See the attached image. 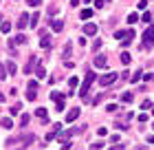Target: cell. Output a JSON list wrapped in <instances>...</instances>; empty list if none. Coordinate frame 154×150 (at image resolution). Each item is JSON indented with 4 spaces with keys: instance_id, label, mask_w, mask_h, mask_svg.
<instances>
[{
    "instance_id": "484cf974",
    "label": "cell",
    "mask_w": 154,
    "mask_h": 150,
    "mask_svg": "<svg viewBox=\"0 0 154 150\" xmlns=\"http://www.w3.org/2000/svg\"><path fill=\"white\" fill-rule=\"evenodd\" d=\"M20 108H22V106H20V104H16V106H11V108H9V113H11V115H18V113H20Z\"/></svg>"
},
{
    "instance_id": "d4e9b609",
    "label": "cell",
    "mask_w": 154,
    "mask_h": 150,
    "mask_svg": "<svg viewBox=\"0 0 154 150\" xmlns=\"http://www.w3.org/2000/svg\"><path fill=\"white\" fill-rule=\"evenodd\" d=\"M35 97H38V91H33V88L26 91V99H35Z\"/></svg>"
},
{
    "instance_id": "8d00e7d4",
    "label": "cell",
    "mask_w": 154,
    "mask_h": 150,
    "mask_svg": "<svg viewBox=\"0 0 154 150\" xmlns=\"http://www.w3.org/2000/svg\"><path fill=\"white\" fill-rule=\"evenodd\" d=\"M150 106H152V102H150V99H145V102L141 104V108H145V110H148V108H150Z\"/></svg>"
},
{
    "instance_id": "ba28073f",
    "label": "cell",
    "mask_w": 154,
    "mask_h": 150,
    "mask_svg": "<svg viewBox=\"0 0 154 150\" xmlns=\"http://www.w3.org/2000/svg\"><path fill=\"white\" fill-rule=\"evenodd\" d=\"M84 33H86V35H95L97 33V24H93V22L84 24Z\"/></svg>"
},
{
    "instance_id": "8992f818",
    "label": "cell",
    "mask_w": 154,
    "mask_h": 150,
    "mask_svg": "<svg viewBox=\"0 0 154 150\" xmlns=\"http://www.w3.org/2000/svg\"><path fill=\"white\" fill-rule=\"evenodd\" d=\"M35 75H38V80H44V77H46V71H44V64H42V62L35 64Z\"/></svg>"
},
{
    "instance_id": "7bdbcfd3",
    "label": "cell",
    "mask_w": 154,
    "mask_h": 150,
    "mask_svg": "<svg viewBox=\"0 0 154 150\" xmlns=\"http://www.w3.org/2000/svg\"><path fill=\"white\" fill-rule=\"evenodd\" d=\"M148 144H154V135H150V137H148Z\"/></svg>"
},
{
    "instance_id": "277c9868",
    "label": "cell",
    "mask_w": 154,
    "mask_h": 150,
    "mask_svg": "<svg viewBox=\"0 0 154 150\" xmlns=\"http://www.w3.org/2000/svg\"><path fill=\"white\" fill-rule=\"evenodd\" d=\"M143 44L145 46H152L154 44V24H150L148 29H145V33H143Z\"/></svg>"
},
{
    "instance_id": "e0dca14e",
    "label": "cell",
    "mask_w": 154,
    "mask_h": 150,
    "mask_svg": "<svg viewBox=\"0 0 154 150\" xmlns=\"http://www.w3.org/2000/svg\"><path fill=\"white\" fill-rule=\"evenodd\" d=\"M35 115H38V117H40L42 121H46V117H48V113H46V108H38V110H35Z\"/></svg>"
},
{
    "instance_id": "c3c4849f",
    "label": "cell",
    "mask_w": 154,
    "mask_h": 150,
    "mask_svg": "<svg viewBox=\"0 0 154 150\" xmlns=\"http://www.w3.org/2000/svg\"><path fill=\"white\" fill-rule=\"evenodd\" d=\"M152 128H154V124H152Z\"/></svg>"
},
{
    "instance_id": "e575fe53",
    "label": "cell",
    "mask_w": 154,
    "mask_h": 150,
    "mask_svg": "<svg viewBox=\"0 0 154 150\" xmlns=\"http://www.w3.org/2000/svg\"><path fill=\"white\" fill-rule=\"evenodd\" d=\"M103 5H106V0H95V7H97V9H101Z\"/></svg>"
},
{
    "instance_id": "f6af8a7d",
    "label": "cell",
    "mask_w": 154,
    "mask_h": 150,
    "mask_svg": "<svg viewBox=\"0 0 154 150\" xmlns=\"http://www.w3.org/2000/svg\"><path fill=\"white\" fill-rule=\"evenodd\" d=\"M82 2H90V0H82Z\"/></svg>"
},
{
    "instance_id": "7c38bea8",
    "label": "cell",
    "mask_w": 154,
    "mask_h": 150,
    "mask_svg": "<svg viewBox=\"0 0 154 150\" xmlns=\"http://www.w3.org/2000/svg\"><path fill=\"white\" fill-rule=\"evenodd\" d=\"M64 93H57V91H51V99H55V102H64Z\"/></svg>"
},
{
    "instance_id": "9a60e30c",
    "label": "cell",
    "mask_w": 154,
    "mask_h": 150,
    "mask_svg": "<svg viewBox=\"0 0 154 150\" xmlns=\"http://www.w3.org/2000/svg\"><path fill=\"white\" fill-rule=\"evenodd\" d=\"M40 46H42V49H48V46H51V38H48V35H42Z\"/></svg>"
},
{
    "instance_id": "3957f363",
    "label": "cell",
    "mask_w": 154,
    "mask_h": 150,
    "mask_svg": "<svg viewBox=\"0 0 154 150\" xmlns=\"http://www.w3.org/2000/svg\"><path fill=\"white\" fill-rule=\"evenodd\" d=\"M117 77H119V73H106V75L99 77V84H101V86H110V84L117 82Z\"/></svg>"
},
{
    "instance_id": "836d02e7",
    "label": "cell",
    "mask_w": 154,
    "mask_h": 150,
    "mask_svg": "<svg viewBox=\"0 0 154 150\" xmlns=\"http://www.w3.org/2000/svg\"><path fill=\"white\" fill-rule=\"evenodd\" d=\"M137 5H139V9H145V7H148V0H139Z\"/></svg>"
},
{
    "instance_id": "ffe728a7",
    "label": "cell",
    "mask_w": 154,
    "mask_h": 150,
    "mask_svg": "<svg viewBox=\"0 0 154 150\" xmlns=\"http://www.w3.org/2000/svg\"><path fill=\"white\" fill-rule=\"evenodd\" d=\"M0 31H2V33H9V31H11V22H0Z\"/></svg>"
},
{
    "instance_id": "bcb514c9",
    "label": "cell",
    "mask_w": 154,
    "mask_h": 150,
    "mask_svg": "<svg viewBox=\"0 0 154 150\" xmlns=\"http://www.w3.org/2000/svg\"><path fill=\"white\" fill-rule=\"evenodd\" d=\"M152 115H154V108H152Z\"/></svg>"
},
{
    "instance_id": "5bb4252c",
    "label": "cell",
    "mask_w": 154,
    "mask_h": 150,
    "mask_svg": "<svg viewBox=\"0 0 154 150\" xmlns=\"http://www.w3.org/2000/svg\"><path fill=\"white\" fill-rule=\"evenodd\" d=\"M79 18H82V20H88V18H93V9H88V7H86V9H82Z\"/></svg>"
},
{
    "instance_id": "4dcf8cb0",
    "label": "cell",
    "mask_w": 154,
    "mask_h": 150,
    "mask_svg": "<svg viewBox=\"0 0 154 150\" xmlns=\"http://www.w3.org/2000/svg\"><path fill=\"white\" fill-rule=\"evenodd\" d=\"M26 5H29V7H40L42 0H26Z\"/></svg>"
},
{
    "instance_id": "ee69618b",
    "label": "cell",
    "mask_w": 154,
    "mask_h": 150,
    "mask_svg": "<svg viewBox=\"0 0 154 150\" xmlns=\"http://www.w3.org/2000/svg\"><path fill=\"white\" fill-rule=\"evenodd\" d=\"M0 102H5V95H2V93H0Z\"/></svg>"
},
{
    "instance_id": "cb8c5ba5",
    "label": "cell",
    "mask_w": 154,
    "mask_h": 150,
    "mask_svg": "<svg viewBox=\"0 0 154 150\" xmlns=\"http://www.w3.org/2000/svg\"><path fill=\"white\" fill-rule=\"evenodd\" d=\"M128 22H130V24L139 22V13H130V16H128Z\"/></svg>"
},
{
    "instance_id": "d6986e66",
    "label": "cell",
    "mask_w": 154,
    "mask_h": 150,
    "mask_svg": "<svg viewBox=\"0 0 154 150\" xmlns=\"http://www.w3.org/2000/svg\"><path fill=\"white\" fill-rule=\"evenodd\" d=\"M132 99H134V95H132V93H123V95H121V102H125V104H130Z\"/></svg>"
},
{
    "instance_id": "f546056e",
    "label": "cell",
    "mask_w": 154,
    "mask_h": 150,
    "mask_svg": "<svg viewBox=\"0 0 154 150\" xmlns=\"http://www.w3.org/2000/svg\"><path fill=\"white\" fill-rule=\"evenodd\" d=\"M29 115H22V117H20V126H26V124H29Z\"/></svg>"
},
{
    "instance_id": "d6a6232c",
    "label": "cell",
    "mask_w": 154,
    "mask_h": 150,
    "mask_svg": "<svg viewBox=\"0 0 154 150\" xmlns=\"http://www.w3.org/2000/svg\"><path fill=\"white\" fill-rule=\"evenodd\" d=\"M99 46H101V40H95L93 42V51H99Z\"/></svg>"
},
{
    "instance_id": "8fae6325",
    "label": "cell",
    "mask_w": 154,
    "mask_h": 150,
    "mask_svg": "<svg viewBox=\"0 0 154 150\" xmlns=\"http://www.w3.org/2000/svg\"><path fill=\"white\" fill-rule=\"evenodd\" d=\"M51 29H53L55 33H60L62 29H64V22H62V20H53V24H51Z\"/></svg>"
},
{
    "instance_id": "30bf717a",
    "label": "cell",
    "mask_w": 154,
    "mask_h": 150,
    "mask_svg": "<svg viewBox=\"0 0 154 150\" xmlns=\"http://www.w3.org/2000/svg\"><path fill=\"white\" fill-rule=\"evenodd\" d=\"M29 24V16H26V13H22V16H20V20H18V29H24V27Z\"/></svg>"
},
{
    "instance_id": "d590c367",
    "label": "cell",
    "mask_w": 154,
    "mask_h": 150,
    "mask_svg": "<svg viewBox=\"0 0 154 150\" xmlns=\"http://www.w3.org/2000/svg\"><path fill=\"white\" fill-rule=\"evenodd\" d=\"M97 135H99V137H106L108 130H106V128H99V130H97Z\"/></svg>"
},
{
    "instance_id": "b9f144b4",
    "label": "cell",
    "mask_w": 154,
    "mask_h": 150,
    "mask_svg": "<svg viewBox=\"0 0 154 150\" xmlns=\"http://www.w3.org/2000/svg\"><path fill=\"white\" fill-rule=\"evenodd\" d=\"M110 150H123V144H115V146L110 148Z\"/></svg>"
},
{
    "instance_id": "5b68a950",
    "label": "cell",
    "mask_w": 154,
    "mask_h": 150,
    "mask_svg": "<svg viewBox=\"0 0 154 150\" xmlns=\"http://www.w3.org/2000/svg\"><path fill=\"white\" fill-rule=\"evenodd\" d=\"M79 113H82L79 108H71V110L66 113V124H71V121H75L77 117H79Z\"/></svg>"
},
{
    "instance_id": "603a6c76",
    "label": "cell",
    "mask_w": 154,
    "mask_h": 150,
    "mask_svg": "<svg viewBox=\"0 0 154 150\" xmlns=\"http://www.w3.org/2000/svg\"><path fill=\"white\" fill-rule=\"evenodd\" d=\"M141 77H143V75H141V71H137L134 75H130V82L134 84V82H139V80H141Z\"/></svg>"
},
{
    "instance_id": "83f0119b",
    "label": "cell",
    "mask_w": 154,
    "mask_h": 150,
    "mask_svg": "<svg viewBox=\"0 0 154 150\" xmlns=\"http://www.w3.org/2000/svg\"><path fill=\"white\" fill-rule=\"evenodd\" d=\"M77 84H79V80H77V77L73 75V77H71V80H68V86H71V88H75V86H77Z\"/></svg>"
},
{
    "instance_id": "ab89813d",
    "label": "cell",
    "mask_w": 154,
    "mask_h": 150,
    "mask_svg": "<svg viewBox=\"0 0 154 150\" xmlns=\"http://www.w3.org/2000/svg\"><path fill=\"white\" fill-rule=\"evenodd\" d=\"M5 77H7V73H5V66L0 64V80H5Z\"/></svg>"
},
{
    "instance_id": "4316f807",
    "label": "cell",
    "mask_w": 154,
    "mask_h": 150,
    "mask_svg": "<svg viewBox=\"0 0 154 150\" xmlns=\"http://www.w3.org/2000/svg\"><path fill=\"white\" fill-rule=\"evenodd\" d=\"M141 20H143V22H148V24H150V22H152V13H148V11H145L143 16H141Z\"/></svg>"
},
{
    "instance_id": "4fadbf2b",
    "label": "cell",
    "mask_w": 154,
    "mask_h": 150,
    "mask_svg": "<svg viewBox=\"0 0 154 150\" xmlns=\"http://www.w3.org/2000/svg\"><path fill=\"white\" fill-rule=\"evenodd\" d=\"M24 42H26V35L20 33V35H16V40H11V42H9V44L13 46V44H24Z\"/></svg>"
},
{
    "instance_id": "7dc6e473",
    "label": "cell",
    "mask_w": 154,
    "mask_h": 150,
    "mask_svg": "<svg viewBox=\"0 0 154 150\" xmlns=\"http://www.w3.org/2000/svg\"><path fill=\"white\" fill-rule=\"evenodd\" d=\"M106 2H110V0H106Z\"/></svg>"
},
{
    "instance_id": "7402d4cb",
    "label": "cell",
    "mask_w": 154,
    "mask_h": 150,
    "mask_svg": "<svg viewBox=\"0 0 154 150\" xmlns=\"http://www.w3.org/2000/svg\"><path fill=\"white\" fill-rule=\"evenodd\" d=\"M130 60H132V58H130V53H128V51H123V53H121V62H123V64H130Z\"/></svg>"
},
{
    "instance_id": "60d3db41",
    "label": "cell",
    "mask_w": 154,
    "mask_h": 150,
    "mask_svg": "<svg viewBox=\"0 0 154 150\" xmlns=\"http://www.w3.org/2000/svg\"><path fill=\"white\" fill-rule=\"evenodd\" d=\"M139 121H141V124H143V121H148V115H145V113H141V115H139Z\"/></svg>"
},
{
    "instance_id": "44dd1931",
    "label": "cell",
    "mask_w": 154,
    "mask_h": 150,
    "mask_svg": "<svg viewBox=\"0 0 154 150\" xmlns=\"http://www.w3.org/2000/svg\"><path fill=\"white\" fill-rule=\"evenodd\" d=\"M38 20H40V13H33V18H29V24L31 27H38Z\"/></svg>"
},
{
    "instance_id": "1f68e13d",
    "label": "cell",
    "mask_w": 154,
    "mask_h": 150,
    "mask_svg": "<svg viewBox=\"0 0 154 150\" xmlns=\"http://www.w3.org/2000/svg\"><path fill=\"white\" fill-rule=\"evenodd\" d=\"M117 108H119V106H117V104H108V106H106V110H108V113H115Z\"/></svg>"
},
{
    "instance_id": "f35d334b",
    "label": "cell",
    "mask_w": 154,
    "mask_h": 150,
    "mask_svg": "<svg viewBox=\"0 0 154 150\" xmlns=\"http://www.w3.org/2000/svg\"><path fill=\"white\" fill-rule=\"evenodd\" d=\"M143 80H145V82H150V80H154V73H145V75H143Z\"/></svg>"
},
{
    "instance_id": "52a82bcc",
    "label": "cell",
    "mask_w": 154,
    "mask_h": 150,
    "mask_svg": "<svg viewBox=\"0 0 154 150\" xmlns=\"http://www.w3.org/2000/svg\"><path fill=\"white\" fill-rule=\"evenodd\" d=\"M35 64H38V58H35V55H31V58H29V62H26V66H24V73H31Z\"/></svg>"
},
{
    "instance_id": "2e32d148",
    "label": "cell",
    "mask_w": 154,
    "mask_h": 150,
    "mask_svg": "<svg viewBox=\"0 0 154 150\" xmlns=\"http://www.w3.org/2000/svg\"><path fill=\"white\" fill-rule=\"evenodd\" d=\"M7 71H9L11 75H16V71H18V66H16V62H13V60H9V62H7Z\"/></svg>"
},
{
    "instance_id": "7a4b0ae2",
    "label": "cell",
    "mask_w": 154,
    "mask_h": 150,
    "mask_svg": "<svg viewBox=\"0 0 154 150\" xmlns=\"http://www.w3.org/2000/svg\"><path fill=\"white\" fill-rule=\"evenodd\" d=\"M115 38H117V40H123V46H128L130 42H132V38H134V31H132V29L117 31V33H115Z\"/></svg>"
},
{
    "instance_id": "ac0fdd59",
    "label": "cell",
    "mask_w": 154,
    "mask_h": 150,
    "mask_svg": "<svg viewBox=\"0 0 154 150\" xmlns=\"http://www.w3.org/2000/svg\"><path fill=\"white\" fill-rule=\"evenodd\" d=\"M0 124H2V128H5V130H9V128H13V121H11L9 117H5L2 121H0Z\"/></svg>"
},
{
    "instance_id": "74e56055",
    "label": "cell",
    "mask_w": 154,
    "mask_h": 150,
    "mask_svg": "<svg viewBox=\"0 0 154 150\" xmlns=\"http://www.w3.org/2000/svg\"><path fill=\"white\" fill-rule=\"evenodd\" d=\"M55 110H57V113H62V110H64V102H57V106H55Z\"/></svg>"
},
{
    "instance_id": "9c48e42d",
    "label": "cell",
    "mask_w": 154,
    "mask_h": 150,
    "mask_svg": "<svg viewBox=\"0 0 154 150\" xmlns=\"http://www.w3.org/2000/svg\"><path fill=\"white\" fill-rule=\"evenodd\" d=\"M106 64H108L106 55H97V58H95V66H97V69H103Z\"/></svg>"
},
{
    "instance_id": "6da1fadb",
    "label": "cell",
    "mask_w": 154,
    "mask_h": 150,
    "mask_svg": "<svg viewBox=\"0 0 154 150\" xmlns=\"http://www.w3.org/2000/svg\"><path fill=\"white\" fill-rule=\"evenodd\" d=\"M97 80V73H93V71H88L86 77H84V82H82V91H79V97L82 99H86L88 97V91H90V84H93Z\"/></svg>"
},
{
    "instance_id": "f1b7e54d",
    "label": "cell",
    "mask_w": 154,
    "mask_h": 150,
    "mask_svg": "<svg viewBox=\"0 0 154 150\" xmlns=\"http://www.w3.org/2000/svg\"><path fill=\"white\" fill-rule=\"evenodd\" d=\"M101 148H103L101 141H95V144H90V150H101Z\"/></svg>"
}]
</instances>
